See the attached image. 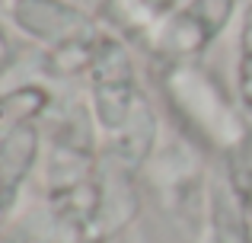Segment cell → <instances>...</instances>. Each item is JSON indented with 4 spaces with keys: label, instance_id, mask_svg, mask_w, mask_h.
I'll list each match as a JSON object with an SVG mask.
<instances>
[{
    "label": "cell",
    "instance_id": "cell-8",
    "mask_svg": "<svg viewBox=\"0 0 252 243\" xmlns=\"http://www.w3.org/2000/svg\"><path fill=\"white\" fill-rule=\"evenodd\" d=\"M179 10V0H112L109 13L125 26L128 32L160 29L163 23Z\"/></svg>",
    "mask_w": 252,
    "mask_h": 243
},
{
    "label": "cell",
    "instance_id": "cell-4",
    "mask_svg": "<svg viewBox=\"0 0 252 243\" xmlns=\"http://www.w3.org/2000/svg\"><path fill=\"white\" fill-rule=\"evenodd\" d=\"M10 16L29 38L48 45V51L99 35L96 23L70 0H13Z\"/></svg>",
    "mask_w": 252,
    "mask_h": 243
},
{
    "label": "cell",
    "instance_id": "cell-6",
    "mask_svg": "<svg viewBox=\"0 0 252 243\" xmlns=\"http://www.w3.org/2000/svg\"><path fill=\"white\" fill-rule=\"evenodd\" d=\"M38 150H42V135H38L35 122L0 138V214L10 211L13 202L19 199L38 160Z\"/></svg>",
    "mask_w": 252,
    "mask_h": 243
},
{
    "label": "cell",
    "instance_id": "cell-2",
    "mask_svg": "<svg viewBox=\"0 0 252 243\" xmlns=\"http://www.w3.org/2000/svg\"><path fill=\"white\" fill-rule=\"evenodd\" d=\"M90 90H93V115L105 135H118L134 112L144 106V93L137 90L131 55L118 38L102 35L99 55L90 68Z\"/></svg>",
    "mask_w": 252,
    "mask_h": 243
},
{
    "label": "cell",
    "instance_id": "cell-1",
    "mask_svg": "<svg viewBox=\"0 0 252 243\" xmlns=\"http://www.w3.org/2000/svg\"><path fill=\"white\" fill-rule=\"evenodd\" d=\"M166 93H169V103L176 106L179 119L189 125L191 135H198L204 144H211L220 154L236 147L252 131L249 125L240 122L227 93L220 90V83L211 80L201 68H191L189 61L176 64L169 70Z\"/></svg>",
    "mask_w": 252,
    "mask_h": 243
},
{
    "label": "cell",
    "instance_id": "cell-9",
    "mask_svg": "<svg viewBox=\"0 0 252 243\" xmlns=\"http://www.w3.org/2000/svg\"><path fill=\"white\" fill-rule=\"evenodd\" d=\"M13 64H16V45H13V38L6 35V29L0 26V77H3Z\"/></svg>",
    "mask_w": 252,
    "mask_h": 243
},
{
    "label": "cell",
    "instance_id": "cell-3",
    "mask_svg": "<svg viewBox=\"0 0 252 243\" xmlns=\"http://www.w3.org/2000/svg\"><path fill=\"white\" fill-rule=\"evenodd\" d=\"M236 0H189L154 32L157 55L169 58L172 64H185L198 58L233 16Z\"/></svg>",
    "mask_w": 252,
    "mask_h": 243
},
{
    "label": "cell",
    "instance_id": "cell-10",
    "mask_svg": "<svg viewBox=\"0 0 252 243\" xmlns=\"http://www.w3.org/2000/svg\"><path fill=\"white\" fill-rule=\"evenodd\" d=\"M74 243H105V237H77Z\"/></svg>",
    "mask_w": 252,
    "mask_h": 243
},
{
    "label": "cell",
    "instance_id": "cell-7",
    "mask_svg": "<svg viewBox=\"0 0 252 243\" xmlns=\"http://www.w3.org/2000/svg\"><path fill=\"white\" fill-rule=\"evenodd\" d=\"M48 106H51L48 90L35 87V83L16 87V90H10V93H3L0 96V138H6L10 131L23 128V125L38 122L45 112H48Z\"/></svg>",
    "mask_w": 252,
    "mask_h": 243
},
{
    "label": "cell",
    "instance_id": "cell-5",
    "mask_svg": "<svg viewBox=\"0 0 252 243\" xmlns=\"http://www.w3.org/2000/svg\"><path fill=\"white\" fill-rule=\"evenodd\" d=\"M208 243H252V205L217 173L208 186Z\"/></svg>",
    "mask_w": 252,
    "mask_h": 243
}]
</instances>
